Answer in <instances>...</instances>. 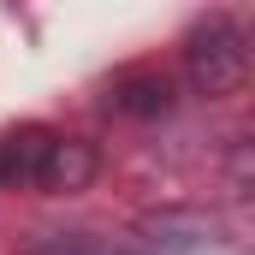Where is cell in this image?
Listing matches in <instances>:
<instances>
[{"label": "cell", "instance_id": "cell-2", "mask_svg": "<svg viewBox=\"0 0 255 255\" xmlns=\"http://www.w3.org/2000/svg\"><path fill=\"white\" fill-rule=\"evenodd\" d=\"M107 107L125 113V119H166V113L178 107V89H172V77H160V71H119V77L107 83Z\"/></svg>", "mask_w": 255, "mask_h": 255}, {"label": "cell", "instance_id": "cell-1", "mask_svg": "<svg viewBox=\"0 0 255 255\" xmlns=\"http://www.w3.org/2000/svg\"><path fill=\"white\" fill-rule=\"evenodd\" d=\"M184 77L196 95H232L250 77V36L232 12H208L184 36Z\"/></svg>", "mask_w": 255, "mask_h": 255}, {"label": "cell", "instance_id": "cell-5", "mask_svg": "<svg viewBox=\"0 0 255 255\" xmlns=\"http://www.w3.org/2000/svg\"><path fill=\"white\" fill-rule=\"evenodd\" d=\"M18 255H142V250L119 244V238H95V232H48V238H36Z\"/></svg>", "mask_w": 255, "mask_h": 255}, {"label": "cell", "instance_id": "cell-4", "mask_svg": "<svg viewBox=\"0 0 255 255\" xmlns=\"http://www.w3.org/2000/svg\"><path fill=\"white\" fill-rule=\"evenodd\" d=\"M48 148H54V130L48 125H24L12 136H0V184H36Z\"/></svg>", "mask_w": 255, "mask_h": 255}, {"label": "cell", "instance_id": "cell-3", "mask_svg": "<svg viewBox=\"0 0 255 255\" xmlns=\"http://www.w3.org/2000/svg\"><path fill=\"white\" fill-rule=\"evenodd\" d=\"M95 172H101V154H95V142H77V136H54V148H48V160H42V178H36V190L48 196H77L95 184Z\"/></svg>", "mask_w": 255, "mask_h": 255}]
</instances>
